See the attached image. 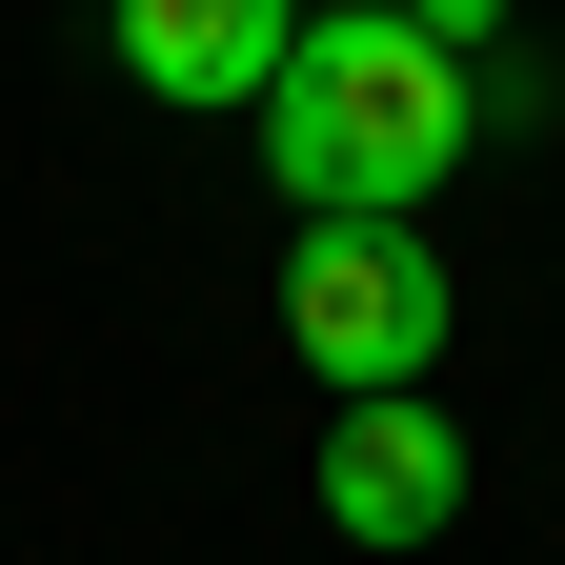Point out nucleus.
<instances>
[{"label":"nucleus","mask_w":565,"mask_h":565,"mask_svg":"<svg viewBox=\"0 0 565 565\" xmlns=\"http://www.w3.org/2000/svg\"><path fill=\"white\" fill-rule=\"evenodd\" d=\"M303 21H404V0H303Z\"/></svg>","instance_id":"nucleus-6"},{"label":"nucleus","mask_w":565,"mask_h":565,"mask_svg":"<svg viewBox=\"0 0 565 565\" xmlns=\"http://www.w3.org/2000/svg\"><path fill=\"white\" fill-rule=\"evenodd\" d=\"M404 21L445 41V61H484V41H505V0H404Z\"/></svg>","instance_id":"nucleus-5"},{"label":"nucleus","mask_w":565,"mask_h":565,"mask_svg":"<svg viewBox=\"0 0 565 565\" xmlns=\"http://www.w3.org/2000/svg\"><path fill=\"white\" fill-rule=\"evenodd\" d=\"M323 525H343V545H445V525H465V424L424 404V384H404V404H343V424H323Z\"/></svg>","instance_id":"nucleus-3"},{"label":"nucleus","mask_w":565,"mask_h":565,"mask_svg":"<svg viewBox=\"0 0 565 565\" xmlns=\"http://www.w3.org/2000/svg\"><path fill=\"white\" fill-rule=\"evenodd\" d=\"M303 0H121V82L141 102H202V121H263Z\"/></svg>","instance_id":"nucleus-4"},{"label":"nucleus","mask_w":565,"mask_h":565,"mask_svg":"<svg viewBox=\"0 0 565 565\" xmlns=\"http://www.w3.org/2000/svg\"><path fill=\"white\" fill-rule=\"evenodd\" d=\"M445 323H465V282H445L424 223H303V243H282V364H303L323 404L445 384Z\"/></svg>","instance_id":"nucleus-2"},{"label":"nucleus","mask_w":565,"mask_h":565,"mask_svg":"<svg viewBox=\"0 0 565 565\" xmlns=\"http://www.w3.org/2000/svg\"><path fill=\"white\" fill-rule=\"evenodd\" d=\"M465 141H484V61H445L424 21H303L263 82V182L303 223H424Z\"/></svg>","instance_id":"nucleus-1"}]
</instances>
